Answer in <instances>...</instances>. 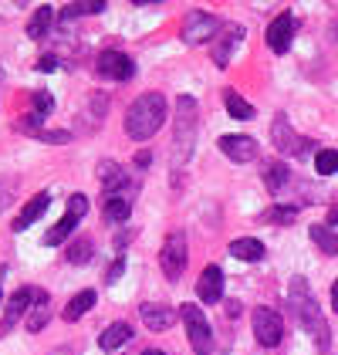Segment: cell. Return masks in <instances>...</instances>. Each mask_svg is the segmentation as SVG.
Returning <instances> with one entry per match:
<instances>
[{"label": "cell", "mask_w": 338, "mask_h": 355, "mask_svg": "<svg viewBox=\"0 0 338 355\" xmlns=\"http://www.w3.org/2000/svg\"><path fill=\"white\" fill-rule=\"evenodd\" d=\"M163 125H166V98L159 92L139 95L129 105V112H125V132H129V139H136V142L152 139Z\"/></svg>", "instance_id": "1"}, {"label": "cell", "mask_w": 338, "mask_h": 355, "mask_svg": "<svg viewBox=\"0 0 338 355\" xmlns=\"http://www.w3.org/2000/svg\"><path fill=\"white\" fill-rule=\"evenodd\" d=\"M193 139H197V98L193 95H179L176 98V139H172V159L176 163L190 159Z\"/></svg>", "instance_id": "2"}, {"label": "cell", "mask_w": 338, "mask_h": 355, "mask_svg": "<svg viewBox=\"0 0 338 355\" xmlns=\"http://www.w3.org/2000/svg\"><path fill=\"white\" fill-rule=\"evenodd\" d=\"M291 304H294V315H298V322L308 328L311 331V338L325 349L328 345V325H325V318H321V311H318V304L311 301V295H308V284L298 277L294 284H291Z\"/></svg>", "instance_id": "3"}, {"label": "cell", "mask_w": 338, "mask_h": 355, "mask_svg": "<svg viewBox=\"0 0 338 355\" xmlns=\"http://www.w3.org/2000/svg\"><path fill=\"white\" fill-rule=\"evenodd\" d=\"M179 318L186 322V335H190L193 352H197V355H210V352H213V331H210L206 315L199 311V304H183V308H179Z\"/></svg>", "instance_id": "4"}, {"label": "cell", "mask_w": 338, "mask_h": 355, "mask_svg": "<svg viewBox=\"0 0 338 355\" xmlns=\"http://www.w3.org/2000/svg\"><path fill=\"white\" fill-rule=\"evenodd\" d=\"M217 31H220V21H217L213 14H206V10H190V14L183 17L179 37H183V44L197 48V44L213 41V34H217Z\"/></svg>", "instance_id": "5"}, {"label": "cell", "mask_w": 338, "mask_h": 355, "mask_svg": "<svg viewBox=\"0 0 338 355\" xmlns=\"http://www.w3.org/2000/svg\"><path fill=\"white\" fill-rule=\"evenodd\" d=\"M186 261H190V250H186V237L179 230H172L166 237V244L159 250V268L169 281H179L183 271H186Z\"/></svg>", "instance_id": "6"}, {"label": "cell", "mask_w": 338, "mask_h": 355, "mask_svg": "<svg viewBox=\"0 0 338 355\" xmlns=\"http://www.w3.org/2000/svg\"><path fill=\"white\" fill-rule=\"evenodd\" d=\"M251 325H254V338L264 345V349H274V345H281L284 338V322L281 315L274 311V308H254L251 315Z\"/></svg>", "instance_id": "7"}, {"label": "cell", "mask_w": 338, "mask_h": 355, "mask_svg": "<svg viewBox=\"0 0 338 355\" xmlns=\"http://www.w3.org/2000/svg\"><path fill=\"white\" fill-rule=\"evenodd\" d=\"M95 71H98L102 78H109V82H129V78L136 75V64H132V58L122 55V51H102Z\"/></svg>", "instance_id": "8"}, {"label": "cell", "mask_w": 338, "mask_h": 355, "mask_svg": "<svg viewBox=\"0 0 338 355\" xmlns=\"http://www.w3.org/2000/svg\"><path fill=\"white\" fill-rule=\"evenodd\" d=\"M271 139H274V146H278L281 153H287V156H305V153H311V139L298 136V132L287 125V119H284V115L274 119V125H271Z\"/></svg>", "instance_id": "9"}, {"label": "cell", "mask_w": 338, "mask_h": 355, "mask_svg": "<svg viewBox=\"0 0 338 355\" xmlns=\"http://www.w3.org/2000/svg\"><path fill=\"white\" fill-rule=\"evenodd\" d=\"M294 31H298V17L294 14H278L271 24H267V48L274 51V55H284L287 48H291V41H294Z\"/></svg>", "instance_id": "10"}, {"label": "cell", "mask_w": 338, "mask_h": 355, "mask_svg": "<svg viewBox=\"0 0 338 355\" xmlns=\"http://www.w3.org/2000/svg\"><path fill=\"white\" fill-rule=\"evenodd\" d=\"M240 37H244V28H237V24H226L213 34V41H210V55H213V64L217 68H226L230 64V55H233V48L240 44Z\"/></svg>", "instance_id": "11"}, {"label": "cell", "mask_w": 338, "mask_h": 355, "mask_svg": "<svg viewBox=\"0 0 338 355\" xmlns=\"http://www.w3.org/2000/svg\"><path fill=\"white\" fill-rule=\"evenodd\" d=\"M220 153H224L226 159H233V163H251L257 159V153H260V146H257V139L251 136H220Z\"/></svg>", "instance_id": "12"}, {"label": "cell", "mask_w": 338, "mask_h": 355, "mask_svg": "<svg viewBox=\"0 0 338 355\" xmlns=\"http://www.w3.org/2000/svg\"><path fill=\"white\" fill-rule=\"evenodd\" d=\"M197 295L203 304H217V301L224 298V271L217 264H206L203 268V274H199V281H197Z\"/></svg>", "instance_id": "13"}, {"label": "cell", "mask_w": 338, "mask_h": 355, "mask_svg": "<svg viewBox=\"0 0 338 355\" xmlns=\"http://www.w3.org/2000/svg\"><path fill=\"white\" fill-rule=\"evenodd\" d=\"M30 301H34V288H21V291H14V295H10V301H7V311H3V322H0V331H3V335L17 325L24 315H28Z\"/></svg>", "instance_id": "14"}, {"label": "cell", "mask_w": 338, "mask_h": 355, "mask_svg": "<svg viewBox=\"0 0 338 355\" xmlns=\"http://www.w3.org/2000/svg\"><path fill=\"white\" fill-rule=\"evenodd\" d=\"M139 315L149 331H166V328H172V322H176V311H172L169 304H152V301L142 304Z\"/></svg>", "instance_id": "15"}, {"label": "cell", "mask_w": 338, "mask_h": 355, "mask_svg": "<svg viewBox=\"0 0 338 355\" xmlns=\"http://www.w3.org/2000/svg\"><path fill=\"white\" fill-rule=\"evenodd\" d=\"M48 207H51V193H37V196H30L28 207L21 210V217L14 220V230H17V234H21V230H28L34 220H41V214H44Z\"/></svg>", "instance_id": "16"}, {"label": "cell", "mask_w": 338, "mask_h": 355, "mask_svg": "<svg viewBox=\"0 0 338 355\" xmlns=\"http://www.w3.org/2000/svg\"><path fill=\"white\" fill-rule=\"evenodd\" d=\"M48 318H51V298L34 288V301H30V308H28V331H41V328L48 325Z\"/></svg>", "instance_id": "17"}, {"label": "cell", "mask_w": 338, "mask_h": 355, "mask_svg": "<svg viewBox=\"0 0 338 355\" xmlns=\"http://www.w3.org/2000/svg\"><path fill=\"white\" fill-rule=\"evenodd\" d=\"M129 338H132L129 322H112V325L98 335V349H102V352H115V349H122Z\"/></svg>", "instance_id": "18"}, {"label": "cell", "mask_w": 338, "mask_h": 355, "mask_svg": "<svg viewBox=\"0 0 338 355\" xmlns=\"http://www.w3.org/2000/svg\"><path fill=\"white\" fill-rule=\"evenodd\" d=\"M98 180H102V187L112 193V196L122 190V187H129V173L118 163H112V159H105V163L98 166Z\"/></svg>", "instance_id": "19"}, {"label": "cell", "mask_w": 338, "mask_h": 355, "mask_svg": "<svg viewBox=\"0 0 338 355\" xmlns=\"http://www.w3.org/2000/svg\"><path fill=\"white\" fill-rule=\"evenodd\" d=\"M260 176H264V187H267V190L278 193V190H284V187H287L291 169H287V163H281V159H271V163H264Z\"/></svg>", "instance_id": "20"}, {"label": "cell", "mask_w": 338, "mask_h": 355, "mask_svg": "<svg viewBox=\"0 0 338 355\" xmlns=\"http://www.w3.org/2000/svg\"><path fill=\"white\" fill-rule=\"evenodd\" d=\"M109 7V0H71L64 10H61V21H75V17H91V14H102Z\"/></svg>", "instance_id": "21"}, {"label": "cell", "mask_w": 338, "mask_h": 355, "mask_svg": "<svg viewBox=\"0 0 338 355\" xmlns=\"http://www.w3.org/2000/svg\"><path fill=\"white\" fill-rule=\"evenodd\" d=\"M91 308H95V291H91V288H84V291H78L75 298L64 304V315H61V318H64V322H78V318L88 315Z\"/></svg>", "instance_id": "22"}, {"label": "cell", "mask_w": 338, "mask_h": 355, "mask_svg": "<svg viewBox=\"0 0 338 355\" xmlns=\"http://www.w3.org/2000/svg\"><path fill=\"white\" fill-rule=\"evenodd\" d=\"M230 254L237 261H264V244L254 237H237V241H230Z\"/></svg>", "instance_id": "23"}, {"label": "cell", "mask_w": 338, "mask_h": 355, "mask_svg": "<svg viewBox=\"0 0 338 355\" xmlns=\"http://www.w3.org/2000/svg\"><path fill=\"white\" fill-rule=\"evenodd\" d=\"M224 105H226V112H230V119H240V122H251L254 119V105L244 95H237L233 88L224 92Z\"/></svg>", "instance_id": "24"}, {"label": "cell", "mask_w": 338, "mask_h": 355, "mask_svg": "<svg viewBox=\"0 0 338 355\" xmlns=\"http://www.w3.org/2000/svg\"><path fill=\"white\" fill-rule=\"evenodd\" d=\"M51 24H55V10H51V7H37L34 17L28 21V37L30 41H41V37L51 31Z\"/></svg>", "instance_id": "25"}, {"label": "cell", "mask_w": 338, "mask_h": 355, "mask_svg": "<svg viewBox=\"0 0 338 355\" xmlns=\"http://www.w3.org/2000/svg\"><path fill=\"white\" fill-rule=\"evenodd\" d=\"M91 254H95V241H91V237H78V241H71L68 254H64V261L75 264V268H82V264L91 261Z\"/></svg>", "instance_id": "26"}, {"label": "cell", "mask_w": 338, "mask_h": 355, "mask_svg": "<svg viewBox=\"0 0 338 355\" xmlns=\"http://www.w3.org/2000/svg\"><path fill=\"white\" fill-rule=\"evenodd\" d=\"M75 223H78V217H71V214H64V217L57 220L55 227L44 234V244L48 247H57V244H64L68 237H71V230H75Z\"/></svg>", "instance_id": "27"}, {"label": "cell", "mask_w": 338, "mask_h": 355, "mask_svg": "<svg viewBox=\"0 0 338 355\" xmlns=\"http://www.w3.org/2000/svg\"><path fill=\"white\" fill-rule=\"evenodd\" d=\"M311 241L318 244V250H325V254H332V257L338 254V234L332 227H325V223H314V227H311Z\"/></svg>", "instance_id": "28"}, {"label": "cell", "mask_w": 338, "mask_h": 355, "mask_svg": "<svg viewBox=\"0 0 338 355\" xmlns=\"http://www.w3.org/2000/svg\"><path fill=\"white\" fill-rule=\"evenodd\" d=\"M314 169H318V176H335L338 173V149H318Z\"/></svg>", "instance_id": "29"}, {"label": "cell", "mask_w": 338, "mask_h": 355, "mask_svg": "<svg viewBox=\"0 0 338 355\" xmlns=\"http://www.w3.org/2000/svg\"><path fill=\"white\" fill-rule=\"evenodd\" d=\"M129 214H132L129 200H122V196H109V203H105V217L112 220V223H122V220H129Z\"/></svg>", "instance_id": "30"}, {"label": "cell", "mask_w": 338, "mask_h": 355, "mask_svg": "<svg viewBox=\"0 0 338 355\" xmlns=\"http://www.w3.org/2000/svg\"><path fill=\"white\" fill-rule=\"evenodd\" d=\"M294 217H298V207H271V210H264L260 214V220L264 223H294Z\"/></svg>", "instance_id": "31"}, {"label": "cell", "mask_w": 338, "mask_h": 355, "mask_svg": "<svg viewBox=\"0 0 338 355\" xmlns=\"http://www.w3.org/2000/svg\"><path fill=\"white\" fill-rule=\"evenodd\" d=\"M30 102H34V112H37V115H48V112L55 109V95H48V92H34Z\"/></svg>", "instance_id": "32"}, {"label": "cell", "mask_w": 338, "mask_h": 355, "mask_svg": "<svg viewBox=\"0 0 338 355\" xmlns=\"http://www.w3.org/2000/svg\"><path fill=\"white\" fill-rule=\"evenodd\" d=\"M68 214H71V217H78V220L88 214V196H84V193H75V196H68Z\"/></svg>", "instance_id": "33"}, {"label": "cell", "mask_w": 338, "mask_h": 355, "mask_svg": "<svg viewBox=\"0 0 338 355\" xmlns=\"http://www.w3.org/2000/svg\"><path fill=\"white\" fill-rule=\"evenodd\" d=\"M41 122H44V115L30 112L28 119H21V122H17V129H21V132H30V136H37V132H41Z\"/></svg>", "instance_id": "34"}, {"label": "cell", "mask_w": 338, "mask_h": 355, "mask_svg": "<svg viewBox=\"0 0 338 355\" xmlns=\"http://www.w3.org/2000/svg\"><path fill=\"white\" fill-rule=\"evenodd\" d=\"M37 139H41V142H57V146H61V142H71V132H64V129H51V132H48V129H41Z\"/></svg>", "instance_id": "35"}, {"label": "cell", "mask_w": 338, "mask_h": 355, "mask_svg": "<svg viewBox=\"0 0 338 355\" xmlns=\"http://www.w3.org/2000/svg\"><path fill=\"white\" fill-rule=\"evenodd\" d=\"M122 271H125V261H122V257H118V261H115L112 268H109V274H105V281H109V284H115V281H118V277H122Z\"/></svg>", "instance_id": "36"}, {"label": "cell", "mask_w": 338, "mask_h": 355, "mask_svg": "<svg viewBox=\"0 0 338 355\" xmlns=\"http://www.w3.org/2000/svg\"><path fill=\"white\" fill-rule=\"evenodd\" d=\"M55 68H57V58H51V55H44L37 61V71H55Z\"/></svg>", "instance_id": "37"}, {"label": "cell", "mask_w": 338, "mask_h": 355, "mask_svg": "<svg viewBox=\"0 0 338 355\" xmlns=\"http://www.w3.org/2000/svg\"><path fill=\"white\" fill-rule=\"evenodd\" d=\"M152 163V156H149V153H139V156H136V166H149Z\"/></svg>", "instance_id": "38"}, {"label": "cell", "mask_w": 338, "mask_h": 355, "mask_svg": "<svg viewBox=\"0 0 338 355\" xmlns=\"http://www.w3.org/2000/svg\"><path fill=\"white\" fill-rule=\"evenodd\" d=\"M332 308H335V315H338V281L332 284Z\"/></svg>", "instance_id": "39"}, {"label": "cell", "mask_w": 338, "mask_h": 355, "mask_svg": "<svg viewBox=\"0 0 338 355\" xmlns=\"http://www.w3.org/2000/svg\"><path fill=\"white\" fill-rule=\"evenodd\" d=\"M142 355H166V352H159V349H145Z\"/></svg>", "instance_id": "40"}, {"label": "cell", "mask_w": 338, "mask_h": 355, "mask_svg": "<svg viewBox=\"0 0 338 355\" xmlns=\"http://www.w3.org/2000/svg\"><path fill=\"white\" fill-rule=\"evenodd\" d=\"M132 3H159V0H132Z\"/></svg>", "instance_id": "41"}, {"label": "cell", "mask_w": 338, "mask_h": 355, "mask_svg": "<svg viewBox=\"0 0 338 355\" xmlns=\"http://www.w3.org/2000/svg\"><path fill=\"white\" fill-rule=\"evenodd\" d=\"M0 301H3V295H0Z\"/></svg>", "instance_id": "42"}]
</instances>
